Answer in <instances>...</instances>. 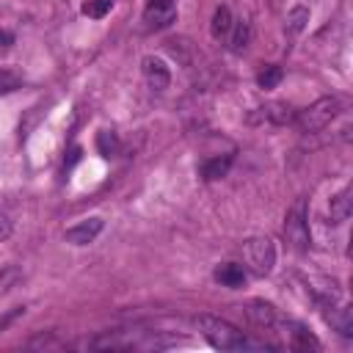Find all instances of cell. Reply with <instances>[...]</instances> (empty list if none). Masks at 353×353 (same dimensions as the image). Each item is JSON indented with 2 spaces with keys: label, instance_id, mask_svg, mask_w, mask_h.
Wrapping results in <instances>:
<instances>
[{
  "label": "cell",
  "instance_id": "6da1fadb",
  "mask_svg": "<svg viewBox=\"0 0 353 353\" xmlns=\"http://www.w3.org/2000/svg\"><path fill=\"white\" fill-rule=\"evenodd\" d=\"M199 331L207 336V342L218 350H245L251 347V342L243 336V331H237L232 323L212 317V314H199Z\"/></svg>",
  "mask_w": 353,
  "mask_h": 353
},
{
  "label": "cell",
  "instance_id": "7a4b0ae2",
  "mask_svg": "<svg viewBox=\"0 0 353 353\" xmlns=\"http://www.w3.org/2000/svg\"><path fill=\"white\" fill-rule=\"evenodd\" d=\"M243 268L254 276H268L276 265V245L268 234H254L243 243Z\"/></svg>",
  "mask_w": 353,
  "mask_h": 353
},
{
  "label": "cell",
  "instance_id": "3957f363",
  "mask_svg": "<svg viewBox=\"0 0 353 353\" xmlns=\"http://www.w3.org/2000/svg\"><path fill=\"white\" fill-rule=\"evenodd\" d=\"M339 110H342V99H339V97H320V99L312 102L309 108L298 110V113H295V121H298V127H301L303 132H317V130L328 127V124L336 119Z\"/></svg>",
  "mask_w": 353,
  "mask_h": 353
},
{
  "label": "cell",
  "instance_id": "277c9868",
  "mask_svg": "<svg viewBox=\"0 0 353 353\" xmlns=\"http://www.w3.org/2000/svg\"><path fill=\"white\" fill-rule=\"evenodd\" d=\"M284 237H287V245L298 254L309 248V221H306V201L303 199H298L290 207L287 221H284Z\"/></svg>",
  "mask_w": 353,
  "mask_h": 353
},
{
  "label": "cell",
  "instance_id": "5b68a950",
  "mask_svg": "<svg viewBox=\"0 0 353 353\" xmlns=\"http://www.w3.org/2000/svg\"><path fill=\"white\" fill-rule=\"evenodd\" d=\"M143 19H146L149 28H154V30L168 28V25L176 19V6H174V0H146Z\"/></svg>",
  "mask_w": 353,
  "mask_h": 353
},
{
  "label": "cell",
  "instance_id": "8992f818",
  "mask_svg": "<svg viewBox=\"0 0 353 353\" xmlns=\"http://www.w3.org/2000/svg\"><path fill=\"white\" fill-rule=\"evenodd\" d=\"M102 218H85V221H80L77 226H72V229H66V243H72V245H88V243H94L97 240V234L102 232Z\"/></svg>",
  "mask_w": 353,
  "mask_h": 353
},
{
  "label": "cell",
  "instance_id": "52a82bcc",
  "mask_svg": "<svg viewBox=\"0 0 353 353\" xmlns=\"http://www.w3.org/2000/svg\"><path fill=\"white\" fill-rule=\"evenodd\" d=\"M143 77H146V83H149L154 91H163V88H168V83H171L168 66H165L160 58H154V55L143 58Z\"/></svg>",
  "mask_w": 353,
  "mask_h": 353
},
{
  "label": "cell",
  "instance_id": "ba28073f",
  "mask_svg": "<svg viewBox=\"0 0 353 353\" xmlns=\"http://www.w3.org/2000/svg\"><path fill=\"white\" fill-rule=\"evenodd\" d=\"M245 314H248V320H251L254 325H259V328H273V325L281 323L276 306H270V303H265V301H251L248 309H245Z\"/></svg>",
  "mask_w": 353,
  "mask_h": 353
},
{
  "label": "cell",
  "instance_id": "9c48e42d",
  "mask_svg": "<svg viewBox=\"0 0 353 353\" xmlns=\"http://www.w3.org/2000/svg\"><path fill=\"white\" fill-rule=\"evenodd\" d=\"M350 210H353V188L345 185L339 193L331 196V204H328L331 221H334V223H345V221L350 218Z\"/></svg>",
  "mask_w": 353,
  "mask_h": 353
},
{
  "label": "cell",
  "instance_id": "30bf717a",
  "mask_svg": "<svg viewBox=\"0 0 353 353\" xmlns=\"http://www.w3.org/2000/svg\"><path fill=\"white\" fill-rule=\"evenodd\" d=\"M259 113H262V119H268L270 124H290V121H295V108L290 105V102H268V105H262L259 108Z\"/></svg>",
  "mask_w": 353,
  "mask_h": 353
},
{
  "label": "cell",
  "instance_id": "8fae6325",
  "mask_svg": "<svg viewBox=\"0 0 353 353\" xmlns=\"http://www.w3.org/2000/svg\"><path fill=\"white\" fill-rule=\"evenodd\" d=\"M325 320H328L331 328L339 331L342 336H350V334H353V306H350V303H342V306L331 309V312L325 314Z\"/></svg>",
  "mask_w": 353,
  "mask_h": 353
},
{
  "label": "cell",
  "instance_id": "7c38bea8",
  "mask_svg": "<svg viewBox=\"0 0 353 353\" xmlns=\"http://www.w3.org/2000/svg\"><path fill=\"white\" fill-rule=\"evenodd\" d=\"M215 281H221L223 287H240L245 281V268L237 262H223L215 268Z\"/></svg>",
  "mask_w": 353,
  "mask_h": 353
},
{
  "label": "cell",
  "instance_id": "4fadbf2b",
  "mask_svg": "<svg viewBox=\"0 0 353 353\" xmlns=\"http://www.w3.org/2000/svg\"><path fill=\"white\" fill-rule=\"evenodd\" d=\"M232 154H223V157H212V160H207L204 165H201V179L204 182H215V179H223L226 174H229V168H232Z\"/></svg>",
  "mask_w": 353,
  "mask_h": 353
},
{
  "label": "cell",
  "instance_id": "5bb4252c",
  "mask_svg": "<svg viewBox=\"0 0 353 353\" xmlns=\"http://www.w3.org/2000/svg\"><path fill=\"white\" fill-rule=\"evenodd\" d=\"M290 328H292V331H290V347H292V350H309V347H312V350H320V342H317L301 323H290Z\"/></svg>",
  "mask_w": 353,
  "mask_h": 353
},
{
  "label": "cell",
  "instance_id": "9a60e30c",
  "mask_svg": "<svg viewBox=\"0 0 353 353\" xmlns=\"http://www.w3.org/2000/svg\"><path fill=\"white\" fill-rule=\"evenodd\" d=\"M306 22H309V8H306V6H292V8L287 11L284 28H287L290 36H298V33H303Z\"/></svg>",
  "mask_w": 353,
  "mask_h": 353
},
{
  "label": "cell",
  "instance_id": "2e32d148",
  "mask_svg": "<svg viewBox=\"0 0 353 353\" xmlns=\"http://www.w3.org/2000/svg\"><path fill=\"white\" fill-rule=\"evenodd\" d=\"M229 30H232V11L226 6H218L212 14V22H210V33H212V39H223Z\"/></svg>",
  "mask_w": 353,
  "mask_h": 353
},
{
  "label": "cell",
  "instance_id": "e0dca14e",
  "mask_svg": "<svg viewBox=\"0 0 353 353\" xmlns=\"http://www.w3.org/2000/svg\"><path fill=\"white\" fill-rule=\"evenodd\" d=\"M229 36V47H232V52H240V50H245V44H248V39H251V28H248V22H232V30L226 33Z\"/></svg>",
  "mask_w": 353,
  "mask_h": 353
},
{
  "label": "cell",
  "instance_id": "ac0fdd59",
  "mask_svg": "<svg viewBox=\"0 0 353 353\" xmlns=\"http://www.w3.org/2000/svg\"><path fill=\"white\" fill-rule=\"evenodd\" d=\"M281 77H284L281 66H273V63H270V66H265V69L256 74V85L268 91V88H276V85L281 83Z\"/></svg>",
  "mask_w": 353,
  "mask_h": 353
},
{
  "label": "cell",
  "instance_id": "d6986e66",
  "mask_svg": "<svg viewBox=\"0 0 353 353\" xmlns=\"http://www.w3.org/2000/svg\"><path fill=\"white\" fill-rule=\"evenodd\" d=\"M97 149H99V154H105V157H113V154L119 152V138H116L113 132L102 130V132L97 135Z\"/></svg>",
  "mask_w": 353,
  "mask_h": 353
},
{
  "label": "cell",
  "instance_id": "ffe728a7",
  "mask_svg": "<svg viewBox=\"0 0 353 353\" xmlns=\"http://www.w3.org/2000/svg\"><path fill=\"white\" fill-rule=\"evenodd\" d=\"M113 8V0H88V3H83V14L85 17H91V19H102L108 11Z\"/></svg>",
  "mask_w": 353,
  "mask_h": 353
},
{
  "label": "cell",
  "instance_id": "44dd1931",
  "mask_svg": "<svg viewBox=\"0 0 353 353\" xmlns=\"http://www.w3.org/2000/svg\"><path fill=\"white\" fill-rule=\"evenodd\" d=\"M19 276H22L19 268H6V270L0 273V295H6V292L19 281Z\"/></svg>",
  "mask_w": 353,
  "mask_h": 353
},
{
  "label": "cell",
  "instance_id": "7402d4cb",
  "mask_svg": "<svg viewBox=\"0 0 353 353\" xmlns=\"http://www.w3.org/2000/svg\"><path fill=\"white\" fill-rule=\"evenodd\" d=\"M17 85H19V74L14 69H0V94L14 91Z\"/></svg>",
  "mask_w": 353,
  "mask_h": 353
},
{
  "label": "cell",
  "instance_id": "603a6c76",
  "mask_svg": "<svg viewBox=\"0 0 353 353\" xmlns=\"http://www.w3.org/2000/svg\"><path fill=\"white\" fill-rule=\"evenodd\" d=\"M8 234H11V218H8L6 212H0V243H3Z\"/></svg>",
  "mask_w": 353,
  "mask_h": 353
},
{
  "label": "cell",
  "instance_id": "cb8c5ba5",
  "mask_svg": "<svg viewBox=\"0 0 353 353\" xmlns=\"http://www.w3.org/2000/svg\"><path fill=\"white\" fill-rule=\"evenodd\" d=\"M77 160H80V146H74V149L69 152V160H66V168H72V165H74Z\"/></svg>",
  "mask_w": 353,
  "mask_h": 353
},
{
  "label": "cell",
  "instance_id": "d4e9b609",
  "mask_svg": "<svg viewBox=\"0 0 353 353\" xmlns=\"http://www.w3.org/2000/svg\"><path fill=\"white\" fill-rule=\"evenodd\" d=\"M8 39H11V36H6V33H0V41H8Z\"/></svg>",
  "mask_w": 353,
  "mask_h": 353
}]
</instances>
